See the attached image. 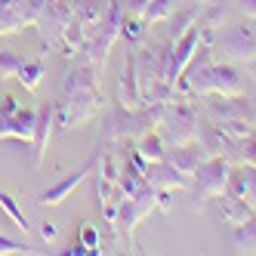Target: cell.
I'll list each match as a JSON object with an SVG mask.
<instances>
[{"label": "cell", "instance_id": "1", "mask_svg": "<svg viewBox=\"0 0 256 256\" xmlns=\"http://www.w3.org/2000/svg\"><path fill=\"white\" fill-rule=\"evenodd\" d=\"M34 124H38V112H25L19 108L12 96L0 102V139H22L31 142L34 136Z\"/></svg>", "mask_w": 256, "mask_h": 256}, {"label": "cell", "instance_id": "2", "mask_svg": "<svg viewBox=\"0 0 256 256\" xmlns=\"http://www.w3.org/2000/svg\"><path fill=\"white\" fill-rule=\"evenodd\" d=\"M50 118L52 112L50 108H40L38 112V124H34V154H31V167H38L44 160V152H46V142H50Z\"/></svg>", "mask_w": 256, "mask_h": 256}, {"label": "cell", "instance_id": "3", "mask_svg": "<svg viewBox=\"0 0 256 256\" xmlns=\"http://www.w3.org/2000/svg\"><path fill=\"white\" fill-rule=\"evenodd\" d=\"M80 179H84V170H80V173H71L68 179H62V182H59V186H52L50 192H44V194H40V204H44V207H46V204H62L65 194L74 188V186H80Z\"/></svg>", "mask_w": 256, "mask_h": 256}, {"label": "cell", "instance_id": "4", "mask_svg": "<svg viewBox=\"0 0 256 256\" xmlns=\"http://www.w3.org/2000/svg\"><path fill=\"white\" fill-rule=\"evenodd\" d=\"M16 78H19V84H22L25 90H38V84H40V78H44V62H40V59L25 62L22 71H19Z\"/></svg>", "mask_w": 256, "mask_h": 256}, {"label": "cell", "instance_id": "5", "mask_svg": "<svg viewBox=\"0 0 256 256\" xmlns=\"http://www.w3.org/2000/svg\"><path fill=\"white\" fill-rule=\"evenodd\" d=\"M22 65H25V59H19L16 52H10V50H0V80H6V78H16L22 71Z\"/></svg>", "mask_w": 256, "mask_h": 256}, {"label": "cell", "instance_id": "6", "mask_svg": "<svg viewBox=\"0 0 256 256\" xmlns=\"http://www.w3.org/2000/svg\"><path fill=\"white\" fill-rule=\"evenodd\" d=\"M0 207H4V210H6V213L12 216V222L19 226L22 232H28V228H31V226H28V219H25V213L19 210V204H16V200H12V198H10L6 192H0Z\"/></svg>", "mask_w": 256, "mask_h": 256}, {"label": "cell", "instance_id": "7", "mask_svg": "<svg viewBox=\"0 0 256 256\" xmlns=\"http://www.w3.org/2000/svg\"><path fill=\"white\" fill-rule=\"evenodd\" d=\"M80 241H84V247L93 253L96 247H99V234H96V228L93 226H84V232H80Z\"/></svg>", "mask_w": 256, "mask_h": 256}, {"label": "cell", "instance_id": "8", "mask_svg": "<svg viewBox=\"0 0 256 256\" xmlns=\"http://www.w3.org/2000/svg\"><path fill=\"white\" fill-rule=\"evenodd\" d=\"M25 250H28L25 244H16V241H10V238L0 234V253H25Z\"/></svg>", "mask_w": 256, "mask_h": 256}, {"label": "cell", "instance_id": "9", "mask_svg": "<svg viewBox=\"0 0 256 256\" xmlns=\"http://www.w3.org/2000/svg\"><path fill=\"white\" fill-rule=\"evenodd\" d=\"M59 234V228L52 226V222H44V241H52V238Z\"/></svg>", "mask_w": 256, "mask_h": 256}]
</instances>
